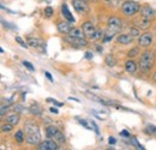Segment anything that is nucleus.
<instances>
[{
    "instance_id": "obj_1",
    "label": "nucleus",
    "mask_w": 156,
    "mask_h": 150,
    "mask_svg": "<svg viewBox=\"0 0 156 150\" xmlns=\"http://www.w3.org/2000/svg\"><path fill=\"white\" fill-rule=\"evenodd\" d=\"M25 129V139L28 142V144L30 145H39L41 143V133H40L39 126L28 123L24 126Z\"/></svg>"
},
{
    "instance_id": "obj_2",
    "label": "nucleus",
    "mask_w": 156,
    "mask_h": 150,
    "mask_svg": "<svg viewBox=\"0 0 156 150\" xmlns=\"http://www.w3.org/2000/svg\"><path fill=\"white\" fill-rule=\"evenodd\" d=\"M154 62H155V53L154 51L151 49H147L139 59V62H138V66H139V70L144 73L149 72L153 66H154Z\"/></svg>"
},
{
    "instance_id": "obj_3",
    "label": "nucleus",
    "mask_w": 156,
    "mask_h": 150,
    "mask_svg": "<svg viewBox=\"0 0 156 150\" xmlns=\"http://www.w3.org/2000/svg\"><path fill=\"white\" fill-rule=\"evenodd\" d=\"M139 10H140V4H138L137 1L129 0V1H125V2L121 5V12H122L126 17H132V16H135L136 13L139 12Z\"/></svg>"
},
{
    "instance_id": "obj_4",
    "label": "nucleus",
    "mask_w": 156,
    "mask_h": 150,
    "mask_svg": "<svg viewBox=\"0 0 156 150\" xmlns=\"http://www.w3.org/2000/svg\"><path fill=\"white\" fill-rule=\"evenodd\" d=\"M46 134L48 138H53L58 143H65V136L64 133L55 126H48L46 129Z\"/></svg>"
},
{
    "instance_id": "obj_5",
    "label": "nucleus",
    "mask_w": 156,
    "mask_h": 150,
    "mask_svg": "<svg viewBox=\"0 0 156 150\" xmlns=\"http://www.w3.org/2000/svg\"><path fill=\"white\" fill-rule=\"evenodd\" d=\"M65 42H67L69 45L76 47V48H83L88 46V41L84 38H75L71 35H66L65 36Z\"/></svg>"
},
{
    "instance_id": "obj_6",
    "label": "nucleus",
    "mask_w": 156,
    "mask_h": 150,
    "mask_svg": "<svg viewBox=\"0 0 156 150\" xmlns=\"http://www.w3.org/2000/svg\"><path fill=\"white\" fill-rule=\"evenodd\" d=\"M82 30H83V33H84L85 38L95 40V35H96L98 30L95 29V27H94L93 22H90V20H85V22L82 24Z\"/></svg>"
},
{
    "instance_id": "obj_7",
    "label": "nucleus",
    "mask_w": 156,
    "mask_h": 150,
    "mask_svg": "<svg viewBox=\"0 0 156 150\" xmlns=\"http://www.w3.org/2000/svg\"><path fill=\"white\" fill-rule=\"evenodd\" d=\"M72 6L76 10V12L80 15H87L90 11L89 4L85 0H72Z\"/></svg>"
},
{
    "instance_id": "obj_8",
    "label": "nucleus",
    "mask_w": 156,
    "mask_h": 150,
    "mask_svg": "<svg viewBox=\"0 0 156 150\" xmlns=\"http://www.w3.org/2000/svg\"><path fill=\"white\" fill-rule=\"evenodd\" d=\"M121 28H122V20L120 18L113 16V17H111L108 19V30L112 31L113 34L119 33L121 30Z\"/></svg>"
},
{
    "instance_id": "obj_9",
    "label": "nucleus",
    "mask_w": 156,
    "mask_h": 150,
    "mask_svg": "<svg viewBox=\"0 0 156 150\" xmlns=\"http://www.w3.org/2000/svg\"><path fill=\"white\" fill-rule=\"evenodd\" d=\"M153 43V34L150 31H145L138 38V46L143 48H148Z\"/></svg>"
},
{
    "instance_id": "obj_10",
    "label": "nucleus",
    "mask_w": 156,
    "mask_h": 150,
    "mask_svg": "<svg viewBox=\"0 0 156 150\" xmlns=\"http://www.w3.org/2000/svg\"><path fill=\"white\" fill-rule=\"evenodd\" d=\"M40 150H57L59 149L58 147V142H55L54 139H47V141H43L39 144Z\"/></svg>"
},
{
    "instance_id": "obj_11",
    "label": "nucleus",
    "mask_w": 156,
    "mask_h": 150,
    "mask_svg": "<svg viewBox=\"0 0 156 150\" xmlns=\"http://www.w3.org/2000/svg\"><path fill=\"white\" fill-rule=\"evenodd\" d=\"M57 29L60 34H64V35H69L70 31H71V23L67 22V20H59L57 23Z\"/></svg>"
},
{
    "instance_id": "obj_12",
    "label": "nucleus",
    "mask_w": 156,
    "mask_h": 150,
    "mask_svg": "<svg viewBox=\"0 0 156 150\" xmlns=\"http://www.w3.org/2000/svg\"><path fill=\"white\" fill-rule=\"evenodd\" d=\"M139 12H140V16H143V17L148 19H153L155 17V11L150 5H143L140 7Z\"/></svg>"
},
{
    "instance_id": "obj_13",
    "label": "nucleus",
    "mask_w": 156,
    "mask_h": 150,
    "mask_svg": "<svg viewBox=\"0 0 156 150\" xmlns=\"http://www.w3.org/2000/svg\"><path fill=\"white\" fill-rule=\"evenodd\" d=\"M150 22H151V19H148L145 18V17H143V16H140V18L135 20V24L139 29H148L150 27V24H151Z\"/></svg>"
},
{
    "instance_id": "obj_14",
    "label": "nucleus",
    "mask_w": 156,
    "mask_h": 150,
    "mask_svg": "<svg viewBox=\"0 0 156 150\" xmlns=\"http://www.w3.org/2000/svg\"><path fill=\"white\" fill-rule=\"evenodd\" d=\"M61 15L64 16V18L66 19L67 22H70L71 24L75 23V17L71 15V12H70V10H69V7H67L66 4H62L61 5Z\"/></svg>"
},
{
    "instance_id": "obj_15",
    "label": "nucleus",
    "mask_w": 156,
    "mask_h": 150,
    "mask_svg": "<svg viewBox=\"0 0 156 150\" xmlns=\"http://www.w3.org/2000/svg\"><path fill=\"white\" fill-rule=\"evenodd\" d=\"M133 41V36L131 34H120L117 38V42L119 45H130Z\"/></svg>"
},
{
    "instance_id": "obj_16",
    "label": "nucleus",
    "mask_w": 156,
    "mask_h": 150,
    "mask_svg": "<svg viewBox=\"0 0 156 150\" xmlns=\"http://www.w3.org/2000/svg\"><path fill=\"white\" fill-rule=\"evenodd\" d=\"M125 70H126L129 73H135L137 71V64L131 59V58H129V59L126 60V62H125Z\"/></svg>"
},
{
    "instance_id": "obj_17",
    "label": "nucleus",
    "mask_w": 156,
    "mask_h": 150,
    "mask_svg": "<svg viewBox=\"0 0 156 150\" xmlns=\"http://www.w3.org/2000/svg\"><path fill=\"white\" fill-rule=\"evenodd\" d=\"M20 114L13 113V114H10V115L6 116V123H10L12 125H17V124H20Z\"/></svg>"
},
{
    "instance_id": "obj_18",
    "label": "nucleus",
    "mask_w": 156,
    "mask_h": 150,
    "mask_svg": "<svg viewBox=\"0 0 156 150\" xmlns=\"http://www.w3.org/2000/svg\"><path fill=\"white\" fill-rule=\"evenodd\" d=\"M105 64L107 66H109V67H113V66H115L117 60H115V58L112 55V54H108V55H106V58H105Z\"/></svg>"
},
{
    "instance_id": "obj_19",
    "label": "nucleus",
    "mask_w": 156,
    "mask_h": 150,
    "mask_svg": "<svg viewBox=\"0 0 156 150\" xmlns=\"http://www.w3.org/2000/svg\"><path fill=\"white\" fill-rule=\"evenodd\" d=\"M69 35L75 36V38H84V36H85V35H84V33H83V30L77 29V28L71 29V31H70V34H69Z\"/></svg>"
},
{
    "instance_id": "obj_20",
    "label": "nucleus",
    "mask_w": 156,
    "mask_h": 150,
    "mask_svg": "<svg viewBox=\"0 0 156 150\" xmlns=\"http://www.w3.org/2000/svg\"><path fill=\"white\" fill-rule=\"evenodd\" d=\"M15 139H16V142H18V143H23L24 139H25L24 131H23V130H18V131L16 132V134H15Z\"/></svg>"
},
{
    "instance_id": "obj_21",
    "label": "nucleus",
    "mask_w": 156,
    "mask_h": 150,
    "mask_svg": "<svg viewBox=\"0 0 156 150\" xmlns=\"http://www.w3.org/2000/svg\"><path fill=\"white\" fill-rule=\"evenodd\" d=\"M139 52H140V47L138 46V47H135V48H132V49H130L129 51V53H127V55H129V58H135V56H137L138 54H139Z\"/></svg>"
},
{
    "instance_id": "obj_22",
    "label": "nucleus",
    "mask_w": 156,
    "mask_h": 150,
    "mask_svg": "<svg viewBox=\"0 0 156 150\" xmlns=\"http://www.w3.org/2000/svg\"><path fill=\"white\" fill-rule=\"evenodd\" d=\"M140 30L138 27H131L130 28V34L133 36V38H139L140 36Z\"/></svg>"
},
{
    "instance_id": "obj_23",
    "label": "nucleus",
    "mask_w": 156,
    "mask_h": 150,
    "mask_svg": "<svg viewBox=\"0 0 156 150\" xmlns=\"http://www.w3.org/2000/svg\"><path fill=\"white\" fill-rule=\"evenodd\" d=\"M144 132H145L147 134L156 136V126H154V125H148V126L144 129Z\"/></svg>"
},
{
    "instance_id": "obj_24",
    "label": "nucleus",
    "mask_w": 156,
    "mask_h": 150,
    "mask_svg": "<svg viewBox=\"0 0 156 150\" xmlns=\"http://www.w3.org/2000/svg\"><path fill=\"white\" fill-rule=\"evenodd\" d=\"M13 126H15V125H12V124H10V123L4 124V125H1V131L2 132H11L12 131V129H13Z\"/></svg>"
},
{
    "instance_id": "obj_25",
    "label": "nucleus",
    "mask_w": 156,
    "mask_h": 150,
    "mask_svg": "<svg viewBox=\"0 0 156 150\" xmlns=\"http://www.w3.org/2000/svg\"><path fill=\"white\" fill-rule=\"evenodd\" d=\"M23 65L25 66V69H28L30 72H33V71H35V67H34V65L31 64V62H29V61H27V60H24L23 61Z\"/></svg>"
},
{
    "instance_id": "obj_26",
    "label": "nucleus",
    "mask_w": 156,
    "mask_h": 150,
    "mask_svg": "<svg viewBox=\"0 0 156 150\" xmlns=\"http://www.w3.org/2000/svg\"><path fill=\"white\" fill-rule=\"evenodd\" d=\"M30 112L33 113V114L40 115V114H41V109L39 108V106H37V105H33V106L30 107Z\"/></svg>"
},
{
    "instance_id": "obj_27",
    "label": "nucleus",
    "mask_w": 156,
    "mask_h": 150,
    "mask_svg": "<svg viewBox=\"0 0 156 150\" xmlns=\"http://www.w3.org/2000/svg\"><path fill=\"white\" fill-rule=\"evenodd\" d=\"M53 13H54V10H53L52 7H49V6H48V7H46V9H44V16H46V17H48V18H49V17H52V16H53Z\"/></svg>"
},
{
    "instance_id": "obj_28",
    "label": "nucleus",
    "mask_w": 156,
    "mask_h": 150,
    "mask_svg": "<svg viewBox=\"0 0 156 150\" xmlns=\"http://www.w3.org/2000/svg\"><path fill=\"white\" fill-rule=\"evenodd\" d=\"M16 42H18V45H20V47H23V48H28V43H25L20 36H16Z\"/></svg>"
},
{
    "instance_id": "obj_29",
    "label": "nucleus",
    "mask_w": 156,
    "mask_h": 150,
    "mask_svg": "<svg viewBox=\"0 0 156 150\" xmlns=\"http://www.w3.org/2000/svg\"><path fill=\"white\" fill-rule=\"evenodd\" d=\"M47 101H48V102H52V103H53L54 106H57V107H62V106H64V103H61V102H58L57 100H54V98H51V97H48V98H47Z\"/></svg>"
},
{
    "instance_id": "obj_30",
    "label": "nucleus",
    "mask_w": 156,
    "mask_h": 150,
    "mask_svg": "<svg viewBox=\"0 0 156 150\" xmlns=\"http://www.w3.org/2000/svg\"><path fill=\"white\" fill-rule=\"evenodd\" d=\"M28 42H29L28 45H29L30 47H39V45H40L39 41H37V40H35V38H30Z\"/></svg>"
},
{
    "instance_id": "obj_31",
    "label": "nucleus",
    "mask_w": 156,
    "mask_h": 150,
    "mask_svg": "<svg viewBox=\"0 0 156 150\" xmlns=\"http://www.w3.org/2000/svg\"><path fill=\"white\" fill-rule=\"evenodd\" d=\"M90 124H91V130H94V131H95L98 134V133H100V130H98V125H96V124H95L93 120H90Z\"/></svg>"
},
{
    "instance_id": "obj_32",
    "label": "nucleus",
    "mask_w": 156,
    "mask_h": 150,
    "mask_svg": "<svg viewBox=\"0 0 156 150\" xmlns=\"http://www.w3.org/2000/svg\"><path fill=\"white\" fill-rule=\"evenodd\" d=\"M120 136H122V137H126V138H130V137H131V134H130L129 132L126 131V130H124V131L120 132Z\"/></svg>"
},
{
    "instance_id": "obj_33",
    "label": "nucleus",
    "mask_w": 156,
    "mask_h": 150,
    "mask_svg": "<svg viewBox=\"0 0 156 150\" xmlns=\"http://www.w3.org/2000/svg\"><path fill=\"white\" fill-rule=\"evenodd\" d=\"M7 108H9V106H6V107H5L4 105L1 106V116L5 115V112H7Z\"/></svg>"
},
{
    "instance_id": "obj_34",
    "label": "nucleus",
    "mask_w": 156,
    "mask_h": 150,
    "mask_svg": "<svg viewBox=\"0 0 156 150\" xmlns=\"http://www.w3.org/2000/svg\"><path fill=\"white\" fill-rule=\"evenodd\" d=\"M2 23H4V25L5 27H7V28H10V29H16V27L15 25H11V24H9L7 22H5V20H2Z\"/></svg>"
},
{
    "instance_id": "obj_35",
    "label": "nucleus",
    "mask_w": 156,
    "mask_h": 150,
    "mask_svg": "<svg viewBox=\"0 0 156 150\" xmlns=\"http://www.w3.org/2000/svg\"><path fill=\"white\" fill-rule=\"evenodd\" d=\"M108 143H109V144H115V143H117V139H115L114 137H109Z\"/></svg>"
},
{
    "instance_id": "obj_36",
    "label": "nucleus",
    "mask_w": 156,
    "mask_h": 150,
    "mask_svg": "<svg viewBox=\"0 0 156 150\" xmlns=\"http://www.w3.org/2000/svg\"><path fill=\"white\" fill-rule=\"evenodd\" d=\"M49 112L54 113V114H58L59 111H58V108H57V107H51V108H49Z\"/></svg>"
},
{
    "instance_id": "obj_37",
    "label": "nucleus",
    "mask_w": 156,
    "mask_h": 150,
    "mask_svg": "<svg viewBox=\"0 0 156 150\" xmlns=\"http://www.w3.org/2000/svg\"><path fill=\"white\" fill-rule=\"evenodd\" d=\"M44 76L51 80V82H54V79H53V77H52V75L49 73V72H44Z\"/></svg>"
},
{
    "instance_id": "obj_38",
    "label": "nucleus",
    "mask_w": 156,
    "mask_h": 150,
    "mask_svg": "<svg viewBox=\"0 0 156 150\" xmlns=\"http://www.w3.org/2000/svg\"><path fill=\"white\" fill-rule=\"evenodd\" d=\"M85 58H87V59H91V58H93V54H91L90 52H87V53H85Z\"/></svg>"
},
{
    "instance_id": "obj_39",
    "label": "nucleus",
    "mask_w": 156,
    "mask_h": 150,
    "mask_svg": "<svg viewBox=\"0 0 156 150\" xmlns=\"http://www.w3.org/2000/svg\"><path fill=\"white\" fill-rule=\"evenodd\" d=\"M69 100H72V101H76V102H78V103H79V102H80V101H79V100H78V98H76V97H70V98H69Z\"/></svg>"
},
{
    "instance_id": "obj_40",
    "label": "nucleus",
    "mask_w": 156,
    "mask_h": 150,
    "mask_svg": "<svg viewBox=\"0 0 156 150\" xmlns=\"http://www.w3.org/2000/svg\"><path fill=\"white\" fill-rule=\"evenodd\" d=\"M153 79H154V80L156 82V71L154 72V75H153Z\"/></svg>"
},
{
    "instance_id": "obj_41",
    "label": "nucleus",
    "mask_w": 156,
    "mask_h": 150,
    "mask_svg": "<svg viewBox=\"0 0 156 150\" xmlns=\"http://www.w3.org/2000/svg\"><path fill=\"white\" fill-rule=\"evenodd\" d=\"M98 51H100V52H102V48H101L100 46H98Z\"/></svg>"
},
{
    "instance_id": "obj_42",
    "label": "nucleus",
    "mask_w": 156,
    "mask_h": 150,
    "mask_svg": "<svg viewBox=\"0 0 156 150\" xmlns=\"http://www.w3.org/2000/svg\"><path fill=\"white\" fill-rule=\"evenodd\" d=\"M89 1H96V0H89Z\"/></svg>"
}]
</instances>
